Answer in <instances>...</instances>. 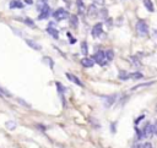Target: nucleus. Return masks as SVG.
I'll use <instances>...</instances> for the list:
<instances>
[{
    "label": "nucleus",
    "mask_w": 157,
    "mask_h": 148,
    "mask_svg": "<svg viewBox=\"0 0 157 148\" xmlns=\"http://www.w3.org/2000/svg\"><path fill=\"white\" fill-rule=\"evenodd\" d=\"M136 32L141 37L147 35V33H148V26H147V23L145 21H142V20L137 21L136 22Z\"/></svg>",
    "instance_id": "1"
},
{
    "label": "nucleus",
    "mask_w": 157,
    "mask_h": 148,
    "mask_svg": "<svg viewBox=\"0 0 157 148\" xmlns=\"http://www.w3.org/2000/svg\"><path fill=\"white\" fill-rule=\"evenodd\" d=\"M53 17H54L56 21H63V20L69 18V12H67L65 9H58V10L53 13Z\"/></svg>",
    "instance_id": "2"
},
{
    "label": "nucleus",
    "mask_w": 157,
    "mask_h": 148,
    "mask_svg": "<svg viewBox=\"0 0 157 148\" xmlns=\"http://www.w3.org/2000/svg\"><path fill=\"white\" fill-rule=\"evenodd\" d=\"M93 60L94 62H98L99 65H105L107 64V59H105V53L103 50H98L94 55H93Z\"/></svg>",
    "instance_id": "3"
},
{
    "label": "nucleus",
    "mask_w": 157,
    "mask_h": 148,
    "mask_svg": "<svg viewBox=\"0 0 157 148\" xmlns=\"http://www.w3.org/2000/svg\"><path fill=\"white\" fill-rule=\"evenodd\" d=\"M102 32H103V24H102L101 22H98V23H96V24L93 26V28H92V37H93V38H98V37H101Z\"/></svg>",
    "instance_id": "4"
},
{
    "label": "nucleus",
    "mask_w": 157,
    "mask_h": 148,
    "mask_svg": "<svg viewBox=\"0 0 157 148\" xmlns=\"http://www.w3.org/2000/svg\"><path fill=\"white\" fill-rule=\"evenodd\" d=\"M50 15V7L48 6V4L39 11V16H38V18L39 20H44V18H47L48 16Z\"/></svg>",
    "instance_id": "5"
},
{
    "label": "nucleus",
    "mask_w": 157,
    "mask_h": 148,
    "mask_svg": "<svg viewBox=\"0 0 157 148\" xmlns=\"http://www.w3.org/2000/svg\"><path fill=\"white\" fill-rule=\"evenodd\" d=\"M153 135V126L151 124H147L144 127V132H142V137H152Z\"/></svg>",
    "instance_id": "6"
},
{
    "label": "nucleus",
    "mask_w": 157,
    "mask_h": 148,
    "mask_svg": "<svg viewBox=\"0 0 157 148\" xmlns=\"http://www.w3.org/2000/svg\"><path fill=\"white\" fill-rule=\"evenodd\" d=\"M81 65L83 67H92L94 65V60H93V57H83L81 60Z\"/></svg>",
    "instance_id": "7"
},
{
    "label": "nucleus",
    "mask_w": 157,
    "mask_h": 148,
    "mask_svg": "<svg viewBox=\"0 0 157 148\" xmlns=\"http://www.w3.org/2000/svg\"><path fill=\"white\" fill-rule=\"evenodd\" d=\"M47 32H48L53 38H55V39H58V38H59V32H58V29H56V28H54V27H53V24H52V23L48 26Z\"/></svg>",
    "instance_id": "8"
},
{
    "label": "nucleus",
    "mask_w": 157,
    "mask_h": 148,
    "mask_svg": "<svg viewBox=\"0 0 157 148\" xmlns=\"http://www.w3.org/2000/svg\"><path fill=\"white\" fill-rule=\"evenodd\" d=\"M115 100V95H108V97H103V103H104V106H110Z\"/></svg>",
    "instance_id": "9"
},
{
    "label": "nucleus",
    "mask_w": 157,
    "mask_h": 148,
    "mask_svg": "<svg viewBox=\"0 0 157 148\" xmlns=\"http://www.w3.org/2000/svg\"><path fill=\"white\" fill-rule=\"evenodd\" d=\"M66 77H67L70 81H72L74 83H76V84H78V86L83 87V83H82V82H81V81H80V80H78L76 76H74L72 73H69V72H67V73H66Z\"/></svg>",
    "instance_id": "10"
},
{
    "label": "nucleus",
    "mask_w": 157,
    "mask_h": 148,
    "mask_svg": "<svg viewBox=\"0 0 157 148\" xmlns=\"http://www.w3.org/2000/svg\"><path fill=\"white\" fill-rule=\"evenodd\" d=\"M23 4L18 0H11L10 1V9H22Z\"/></svg>",
    "instance_id": "11"
},
{
    "label": "nucleus",
    "mask_w": 157,
    "mask_h": 148,
    "mask_svg": "<svg viewBox=\"0 0 157 148\" xmlns=\"http://www.w3.org/2000/svg\"><path fill=\"white\" fill-rule=\"evenodd\" d=\"M87 12H88V16H91V17H93V16L98 15V11H97V7H96V5H94V4H93V5H91V6H88Z\"/></svg>",
    "instance_id": "12"
},
{
    "label": "nucleus",
    "mask_w": 157,
    "mask_h": 148,
    "mask_svg": "<svg viewBox=\"0 0 157 148\" xmlns=\"http://www.w3.org/2000/svg\"><path fill=\"white\" fill-rule=\"evenodd\" d=\"M26 43H27L31 48H33V49H36V50H40V49H42V46H40L38 43H36V42H33V40H31V39H26Z\"/></svg>",
    "instance_id": "13"
},
{
    "label": "nucleus",
    "mask_w": 157,
    "mask_h": 148,
    "mask_svg": "<svg viewBox=\"0 0 157 148\" xmlns=\"http://www.w3.org/2000/svg\"><path fill=\"white\" fill-rule=\"evenodd\" d=\"M144 6L147 9V11L150 12H153L155 7H153V4H152V0H144Z\"/></svg>",
    "instance_id": "14"
},
{
    "label": "nucleus",
    "mask_w": 157,
    "mask_h": 148,
    "mask_svg": "<svg viewBox=\"0 0 157 148\" xmlns=\"http://www.w3.org/2000/svg\"><path fill=\"white\" fill-rule=\"evenodd\" d=\"M77 9H78L80 13H85L86 7H85V4H83V1H82V0H77Z\"/></svg>",
    "instance_id": "15"
},
{
    "label": "nucleus",
    "mask_w": 157,
    "mask_h": 148,
    "mask_svg": "<svg viewBox=\"0 0 157 148\" xmlns=\"http://www.w3.org/2000/svg\"><path fill=\"white\" fill-rule=\"evenodd\" d=\"M104 53H105V59H107V61H112L113 57H114V53H113V50H112V49H108V50L104 51Z\"/></svg>",
    "instance_id": "16"
},
{
    "label": "nucleus",
    "mask_w": 157,
    "mask_h": 148,
    "mask_svg": "<svg viewBox=\"0 0 157 148\" xmlns=\"http://www.w3.org/2000/svg\"><path fill=\"white\" fill-rule=\"evenodd\" d=\"M144 76H142V73H140V72H134V73H129V78H132V80H140V78H142Z\"/></svg>",
    "instance_id": "17"
},
{
    "label": "nucleus",
    "mask_w": 157,
    "mask_h": 148,
    "mask_svg": "<svg viewBox=\"0 0 157 148\" xmlns=\"http://www.w3.org/2000/svg\"><path fill=\"white\" fill-rule=\"evenodd\" d=\"M45 5H47V0H38V2H37V9H38V11H40Z\"/></svg>",
    "instance_id": "18"
},
{
    "label": "nucleus",
    "mask_w": 157,
    "mask_h": 148,
    "mask_svg": "<svg viewBox=\"0 0 157 148\" xmlns=\"http://www.w3.org/2000/svg\"><path fill=\"white\" fill-rule=\"evenodd\" d=\"M5 126H6L7 130H13V128L16 127V122H15V121H7V122L5 124Z\"/></svg>",
    "instance_id": "19"
},
{
    "label": "nucleus",
    "mask_w": 157,
    "mask_h": 148,
    "mask_svg": "<svg viewBox=\"0 0 157 148\" xmlns=\"http://www.w3.org/2000/svg\"><path fill=\"white\" fill-rule=\"evenodd\" d=\"M81 51H82L83 55H87L88 50H87V43H86V42H82V43H81Z\"/></svg>",
    "instance_id": "20"
},
{
    "label": "nucleus",
    "mask_w": 157,
    "mask_h": 148,
    "mask_svg": "<svg viewBox=\"0 0 157 148\" xmlns=\"http://www.w3.org/2000/svg\"><path fill=\"white\" fill-rule=\"evenodd\" d=\"M130 61H131V64H132L134 66H140V65H141L140 61H139V59L135 57V56H131V57H130Z\"/></svg>",
    "instance_id": "21"
},
{
    "label": "nucleus",
    "mask_w": 157,
    "mask_h": 148,
    "mask_svg": "<svg viewBox=\"0 0 157 148\" xmlns=\"http://www.w3.org/2000/svg\"><path fill=\"white\" fill-rule=\"evenodd\" d=\"M92 1H93L94 5H99V6L104 5V2H105V0H92Z\"/></svg>",
    "instance_id": "22"
},
{
    "label": "nucleus",
    "mask_w": 157,
    "mask_h": 148,
    "mask_svg": "<svg viewBox=\"0 0 157 148\" xmlns=\"http://www.w3.org/2000/svg\"><path fill=\"white\" fill-rule=\"evenodd\" d=\"M71 24L74 27H76V24H77V17L76 16H71Z\"/></svg>",
    "instance_id": "23"
},
{
    "label": "nucleus",
    "mask_w": 157,
    "mask_h": 148,
    "mask_svg": "<svg viewBox=\"0 0 157 148\" xmlns=\"http://www.w3.org/2000/svg\"><path fill=\"white\" fill-rule=\"evenodd\" d=\"M152 38H153V40L157 43V29H155V31L152 32Z\"/></svg>",
    "instance_id": "24"
},
{
    "label": "nucleus",
    "mask_w": 157,
    "mask_h": 148,
    "mask_svg": "<svg viewBox=\"0 0 157 148\" xmlns=\"http://www.w3.org/2000/svg\"><path fill=\"white\" fill-rule=\"evenodd\" d=\"M23 22H26L27 24H29V26H34V23L32 22V20H29V18H25V21Z\"/></svg>",
    "instance_id": "25"
},
{
    "label": "nucleus",
    "mask_w": 157,
    "mask_h": 148,
    "mask_svg": "<svg viewBox=\"0 0 157 148\" xmlns=\"http://www.w3.org/2000/svg\"><path fill=\"white\" fill-rule=\"evenodd\" d=\"M144 148H153V147H152L151 143H145V144H144Z\"/></svg>",
    "instance_id": "26"
},
{
    "label": "nucleus",
    "mask_w": 157,
    "mask_h": 148,
    "mask_svg": "<svg viewBox=\"0 0 157 148\" xmlns=\"http://www.w3.org/2000/svg\"><path fill=\"white\" fill-rule=\"evenodd\" d=\"M153 133L157 135V121H156V124H155V126H153Z\"/></svg>",
    "instance_id": "27"
},
{
    "label": "nucleus",
    "mask_w": 157,
    "mask_h": 148,
    "mask_svg": "<svg viewBox=\"0 0 157 148\" xmlns=\"http://www.w3.org/2000/svg\"><path fill=\"white\" fill-rule=\"evenodd\" d=\"M26 4H32V0H26Z\"/></svg>",
    "instance_id": "28"
},
{
    "label": "nucleus",
    "mask_w": 157,
    "mask_h": 148,
    "mask_svg": "<svg viewBox=\"0 0 157 148\" xmlns=\"http://www.w3.org/2000/svg\"><path fill=\"white\" fill-rule=\"evenodd\" d=\"M64 1H65V2H70V0H64Z\"/></svg>",
    "instance_id": "29"
},
{
    "label": "nucleus",
    "mask_w": 157,
    "mask_h": 148,
    "mask_svg": "<svg viewBox=\"0 0 157 148\" xmlns=\"http://www.w3.org/2000/svg\"><path fill=\"white\" fill-rule=\"evenodd\" d=\"M132 148H135V146H134V147H132Z\"/></svg>",
    "instance_id": "30"
}]
</instances>
